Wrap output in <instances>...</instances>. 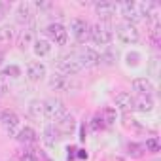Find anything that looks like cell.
I'll return each instance as SVG.
<instances>
[{"label":"cell","instance_id":"obj_1","mask_svg":"<svg viewBox=\"0 0 161 161\" xmlns=\"http://www.w3.org/2000/svg\"><path fill=\"white\" fill-rule=\"evenodd\" d=\"M89 38L97 46H108L114 38V31L108 23H95L89 29Z\"/></svg>","mask_w":161,"mask_h":161},{"label":"cell","instance_id":"obj_2","mask_svg":"<svg viewBox=\"0 0 161 161\" xmlns=\"http://www.w3.org/2000/svg\"><path fill=\"white\" fill-rule=\"evenodd\" d=\"M116 38L125 46H133L140 40V32H138L136 25H131V23L123 21V23L116 25Z\"/></svg>","mask_w":161,"mask_h":161},{"label":"cell","instance_id":"obj_3","mask_svg":"<svg viewBox=\"0 0 161 161\" xmlns=\"http://www.w3.org/2000/svg\"><path fill=\"white\" fill-rule=\"evenodd\" d=\"M68 114L66 106L59 101V99H46L44 101V118L49 121H61L64 116Z\"/></svg>","mask_w":161,"mask_h":161},{"label":"cell","instance_id":"obj_4","mask_svg":"<svg viewBox=\"0 0 161 161\" xmlns=\"http://www.w3.org/2000/svg\"><path fill=\"white\" fill-rule=\"evenodd\" d=\"M0 125H2V129L6 131L8 136L15 138V135L21 129V119H19V116L14 110H2L0 112Z\"/></svg>","mask_w":161,"mask_h":161},{"label":"cell","instance_id":"obj_5","mask_svg":"<svg viewBox=\"0 0 161 161\" xmlns=\"http://www.w3.org/2000/svg\"><path fill=\"white\" fill-rule=\"evenodd\" d=\"M57 68H59V74H63V76H74L78 72H82V64H80V61L76 59L74 53L59 57Z\"/></svg>","mask_w":161,"mask_h":161},{"label":"cell","instance_id":"obj_6","mask_svg":"<svg viewBox=\"0 0 161 161\" xmlns=\"http://www.w3.org/2000/svg\"><path fill=\"white\" fill-rule=\"evenodd\" d=\"M46 36L49 38L51 44L55 46H66L68 42V31L61 25V23H51L46 27Z\"/></svg>","mask_w":161,"mask_h":161},{"label":"cell","instance_id":"obj_7","mask_svg":"<svg viewBox=\"0 0 161 161\" xmlns=\"http://www.w3.org/2000/svg\"><path fill=\"white\" fill-rule=\"evenodd\" d=\"M89 29H91V25L82 17H76L70 21V32L76 38V42H80V44L89 40Z\"/></svg>","mask_w":161,"mask_h":161},{"label":"cell","instance_id":"obj_8","mask_svg":"<svg viewBox=\"0 0 161 161\" xmlns=\"http://www.w3.org/2000/svg\"><path fill=\"white\" fill-rule=\"evenodd\" d=\"M49 87L53 89V91H59V93H70L76 86H74V82L68 78V76H63V74H53V76H49Z\"/></svg>","mask_w":161,"mask_h":161},{"label":"cell","instance_id":"obj_9","mask_svg":"<svg viewBox=\"0 0 161 161\" xmlns=\"http://www.w3.org/2000/svg\"><path fill=\"white\" fill-rule=\"evenodd\" d=\"M118 10L121 12V15L125 17V23H131L135 25L136 21H140V12H138V6L136 2H133V0H125V2L118 4Z\"/></svg>","mask_w":161,"mask_h":161},{"label":"cell","instance_id":"obj_10","mask_svg":"<svg viewBox=\"0 0 161 161\" xmlns=\"http://www.w3.org/2000/svg\"><path fill=\"white\" fill-rule=\"evenodd\" d=\"M118 12V4L108 2V0H101V2H95V14L99 15L101 23H108Z\"/></svg>","mask_w":161,"mask_h":161},{"label":"cell","instance_id":"obj_11","mask_svg":"<svg viewBox=\"0 0 161 161\" xmlns=\"http://www.w3.org/2000/svg\"><path fill=\"white\" fill-rule=\"evenodd\" d=\"M74 55L80 61L82 68H91V66H97L99 64V53L93 47H82L80 51H76Z\"/></svg>","mask_w":161,"mask_h":161},{"label":"cell","instance_id":"obj_12","mask_svg":"<svg viewBox=\"0 0 161 161\" xmlns=\"http://www.w3.org/2000/svg\"><path fill=\"white\" fill-rule=\"evenodd\" d=\"M32 15H34V8H32V4H29V2H21V4H17V8H15V19H17V23H21V25H29V23L32 21Z\"/></svg>","mask_w":161,"mask_h":161},{"label":"cell","instance_id":"obj_13","mask_svg":"<svg viewBox=\"0 0 161 161\" xmlns=\"http://www.w3.org/2000/svg\"><path fill=\"white\" fill-rule=\"evenodd\" d=\"M114 103H116V108H118L119 112H123V114L131 112L133 106H135V99H133L131 93H127V91H119V93H116Z\"/></svg>","mask_w":161,"mask_h":161},{"label":"cell","instance_id":"obj_14","mask_svg":"<svg viewBox=\"0 0 161 161\" xmlns=\"http://www.w3.org/2000/svg\"><path fill=\"white\" fill-rule=\"evenodd\" d=\"M46 74H47V70L40 61H31L27 64V78L31 82H40V80L46 78Z\"/></svg>","mask_w":161,"mask_h":161},{"label":"cell","instance_id":"obj_15","mask_svg":"<svg viewBox=\"0 0 161 161\" xmlns=\"http://www.w3.org/2000/svg\"><path fill=\"white\" fill-rule=\"evenodd\" d=\"M59 129L53 125V123H49V125H46L44 127V131H42V142L47 146V148H53L57 142H59Z\"/></svg>","mask_w":161,"mask_h":161},{"label":"cell","instance_id":"obj_16","mask_svg":"<svg viewBox=\"0 0 161 161\" xmlns=\"http://www.w3.org/2000/svg\"><path fill=\"white\" fill-rule=\"evenodd\" d=\"M133 89H135L138 95H144V97H152L153 91H155L153 84L150 82L148 78H136L135 82H133Z\"/></svg>","mask_w":161,"mask_h":161},{"label":"cell","instance_id":"obj_17","mask_svg":"<svg viewBox=\"0 0 161 161\" xmlns=\"http://www.w3.org/2000/svg\"><path fill=\"white\" fill-rule=\"evenodd\" d=\"M32 44H34V29L32 27H25L21 31L19 38H17V46H19V49H27Z\"/></svg>","mask_w":161,"mask_h":161},{"label":"cell","instance_id":"obj_18","mask_svg":"<svg viewBox=\"0 0 161 161\" xmlns=\"http://www.w3.org/2000/svg\"><path fill=\"white\" fill-rule=\"evenodd\" d=\"M133 110H138V112H142V114L152 112V110H153V99H152V97L138 95V97L135 99V106H133Z\"/></svg>","mask_w":161,"mask_h":161},{"label":"cell","instance_id":"obj_19","mask_svg":"<svg viewBox=\"0 0 161 161\" xmlns=\"http://www.w3.org/2000/svg\"><path fill=\"white\" fill-rule=\"evenodd\" d=\"M15 138H17L21 144H32V142H36L38 135H36V131H34L32 127H21L19 133L15 135Z\"/></svg>","mask_w":161,"mask_h":161},{"label":"cell","instance_id":"obj_20","mask_svg":"<svg viewBox=\"0 0 161 161\" xmlns=\"http://www.w3.org/2000/svg\"><path fill=\"white\" fill-rule=\"evenodd\" d=\"M55 127L59 129V133H66V135H70V133L76 129V119H74V118H72V114L68 112L61 121H57V123H55Z\"/></svg>","mask_w":161,"mask_h":161},{"label":"cell","instance_id":"obj_21","mask_svg":"<svg viewBox=\"0 0 161 161\" xmlns=\"http://www.w3.org/2000/svg\"><path fill=\"white\" fill-rule=\"evenodd\" d=\"M51 42L49 40H34V44H32V49H34V53L38 55V57H46V55H49L51 53Z\"/></svg>","mask_w":161,"mask_h":161},{"label":"cell","instance_id":"obj_22","mask_svg":"<svg viewBox=\"0 0 161 161\" xmlns=\"http://www.w3.org/2000/svg\"><path fill=\"white\" fill-rule=\"evenodd\" d=\"M14 38H15V29L12 25H0V46L14 42Z\"/></svg>","mask_w":161,"mask_h":161},{"label":"cell","instance_id":"obj_23","mask_svg":"<svg viewBox=\"0 0 161 161\" xmlns=\"http://www.w3.org/2000/svg\"><path fill=\"white\" fill-rule=\"evenodd\" d=\"M29 114H31L34 119H42V118H44V101L32 99V101L29 103Z\"/></svg>","mask_w":161,"mask_h":161},{"label":"cell","instance_id":"obj_24","mask_svg":"<svg viewBox=\"0 0 161 161\" xmlns=\"http://www.w3.org/2000/svg\"><path fill=\"white\" fill-rule=\"evenodd\" d=\"M101 119H103V123H104V125H114V123H116V119H118V112H116V108L106 106V108L103 110Z\"/></svg>","mask_w":161,"mask_h":161},{"label":"cell","instance_id":"obj_25","mask_svg":"<svg viewBox=\"0 0 161 161\" xmlns=\"http://www.w3.org/2000/svg\"><path fill=\"white\" fill-rule=\"evenodd\" d=\"M150 38H152V42L155 44V46H159L161 44V23L159 21H153V23H150Z\"/></svg>","mask_w":161,"mask_h":161},{"label":"cell","instance_id":"obj_26","mask_svg":"<svg viewBox=\"0 0 161 161\" xmlns=\"http://www.w3.org/2000/svg\"><path fill=\"white\" fill-rule=\"evenodd\" d=\"M114 61H116V53L112 49H104L103 53H99V64L110 66V64H114Z\"/></svg>","mask_w":161,"mask_h":161},{"label":"cell","instance_id":"obj_27","mask_svg":"<svg viewBox=\"0 0 161 161\" xmlns=\"http://www.w3.org/2000/svg\"><path fill=\"white\" fill-rule=\"evenodd\" d=\"M142 146H144V150L150 152V153H157V152L161 150V142H159L157 136H150V138L146 140V144H142Z\"/></svg>","mask_w":161,"mask_h":161},{"label":"cell","instance_id":"obj_28","mask_svg":"<svg viewBox=\"0 0 161 161\" xmlns=\"http://www.w3.org/2000/svg\"><path fill=\"white\" fill-rule=\"evenodd\" d=\"M0 76H2L4 80L6 78H19L21 76V68L17 64H10V66H6L2 72H0Z\"/></svg>","mask_w":161,"mask_h":161},{"label":"cell","instance_id":"obj_29","mask_svg":"<svg viewBox=\"0 0 161 161\" xmlns=\"http://www.w3.org/2000/svg\"><path fill=\"white\" fill-rule=\"evenodd\" d=\"M127 153H129L131 157H142L144 146H142V144H136V142H129V144H127Z\"/></svg>","mask_w":161,"mask_h":161},{"label":"cell","instance_id":"obj_30","mask_svg":"<svg viewBox=\"0 0 161 161\" xmlns=\"http://www.w3.org/2000/svg\"><path fill=\"white\" fill-rule=\"evenodd\" d=\"M103 127H104V123H103L101 116H95V118L89 121V129H91V131H95V133H97V131H101Z\"/></svg>","mask_w":161,"mask_h":161},{"label":"cell","instance_id":"obj_31","mask_svg":"<svg viewBox=\"0 0 161 161\" xmlns=\"http://www.w3.org/2000/svg\"><path fill=\"white\" fill-rule=\"evenodd\" d=\"M32 8H36V10H49V8H53V4L51 2H42V0H38V2H34L32 4Z\"/></svg>","mask_w":161,"mask_h":161},{"label":"cell","instance_id":"obj_32","mask_svg":"<svg viewBox=\"0 0 161 161\" xmlns=\"http://www.w3.org/2000/svg\"><path fill=\"white\" fill-rule=\"evenodd\" d=\"M10 91V87H8V82H6V80L2 78V76H0V99H2L6 93Z\"/></svg>","mask_w":161,"mask_h":161},{"label":"cell","instance_id":"obj_33","mask_svg":"<svg viewBox=\"0 0 161 161\" xmlns=\"http://www.w3.org/2000/svg\"><path fill=\"white\" fill-rule=\"evenodd\" d=\"M21 161H38V157H36V153L31 150V152H23V155H21Z\"/></svg>","mask_w":161,"mask_h":161},{"label":"cell","instance_id":"obj_34","mask_svg":"<svg viewBox=\"0 0 161 161\" xmlns=\"http://www.w3.org/2000/svg\"><path fill=\"white\" fill-rule=\"evenodd\" d=\"M8 10H10V6H8V4H4V2H0V21L4 19V15L8 14Z\"/></svg>","mask_w":161,"mask_h":161},{"label":"cell","instance_id":"obj_35","mask_svg":"<svg viewBox=\"0 0 161 161\" xmlns=\"http://www.w3.org/2000/svg\"><path fill=\"white\" fill-rule=\"evenodd\" d=\"M78 157L80 159H87V152L86 150H78Z\"/></svg>","mask_w":161,"mask_h":161},{"label":"cell","instance_id":"obj_36","mask_svg":"<svg viewBox=\"0 0 161 161\" xmlns=\"http://www.w3.org/2000/svg\"><path fill=\"white\" fill-rule=\"evenodd\" d=\"M2 61H4V51L0 49V64H2Z\"/></svg>","mask_w":161,"mask_h":161},{"label":"cell","instance_id":"obj_37","mask_svg":"<svg viewBox=\"0 0 161 161\" xmlns=\"http://www.w3.org/2000/svg\"><path fill=\"white\" fill-rule=\"evenodd\" d=\"M8 161H14V159H8Z\"/></svg>","mask_w":161,"mask_h":161}]
</instances>
